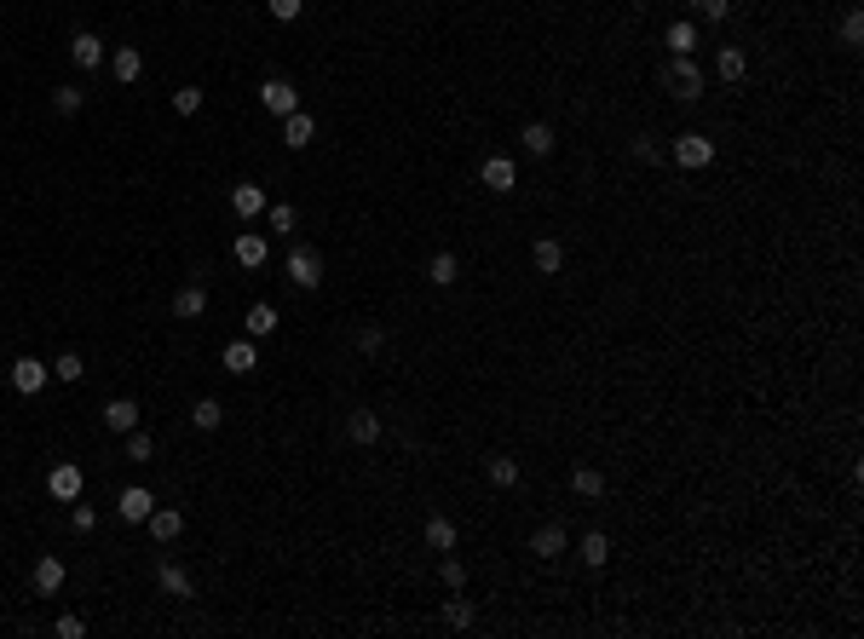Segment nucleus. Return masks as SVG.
Wrapping results in <instances>:
<instances>
[{
    "label": "nucleus",
    "instance_id": "6e6552de",
    "mask_svg": "<svg viewBox=\"0 0 864 639\" xmlns=\"http://www.w3.org/2000/svg\"><path fill=\"white\" fill-rule=\"evenodd\" d=\"M46 375H52V369H46L41 357H18V363H12V386H18L24 398H35L41 386H46Z\"/></svg>",
    "mask_w": 864,
    "mask_h": 639
},
{
    "label": "nucleus",
    "instance_id": "72a5a7b5",
    "mask_svg": "<svg viewBox=\"0 0 864 639\" xmlns=\"http://www.w3.org/2000/svg\"><path fill=\"white\" fill-rule=\"evenodd\" d=\"M81 104H87L81 87H52V110L58 116H81Z\"/></svg>",
    "mask_w": 864,
    "mask_h": 639
},
{
    "label": "nucleus",
    "instance_id": "ea45409f",
    "mask_svg": "<svg viewBox=\"0 0 864 639\" xmlns=\"http://www.w3.org/2000/svg\"><path fill=\"white\" fill-rule=\"evenodd\" d=\"M841 46H864V18H859V12H847V18H841Z\"/></svg>",
    "mask_w": 864,
    "mask_h": 639
},
{
    "label": "nucleus",
    "instance_id": "412c9836",
    "mask_svg": "<svg viewBox=\"0 0 864 639\" xmlns=\"http://www.w3.org/2000/svg\"><path fill=\"white\" fill-rule=\"evenodd\" d=\"M225 369H231V375H254V369H260L254 340H231V346H225Z\"/></svg>",
    "mask_w": 864,
    "mask_h": 639
},
{
    "label": "nucleus",
    "instance_id": "c03bdc74",
    "mask_svg": "<svg viewBox=\"0 0 864 639\" xmlns=\"http://www.w3.org/2000/svg\"><path fill=\"white\" fill-rule=\"evenodd\" d=\"M698 12H703L709 23H726V18H732V0H698Z\"/></svg>",
    "mask_w": 864,
    "mask_h": 639
},
{
    "label": "nucleus",
    "instance_id": "58836bf2",
    "mask_svg": "<svg viewBox=\"0 0 864 639\" xmlns=\"http://www.w3.org/2000/svg\"><path fill=\"white\" fill-rule=\"evenodd\" d=\"M265 6H271V18H277V23H294V18L306 12V0H265Z\"/></svg>",
    "mask_w": 864,
    "mask_h": 639
},
{
    "label": "nucleus",
    "instance_id": "7ed1b4c3",
    "mask_svg": "<svg viewBox=\"0 0 864 639\" xmlns=\"http://www.w3.org/2000/svg\"><path fill=\"white\" fill-rule=\"evenodd\" d=\"M669 155L686 167V174H698V167H709V162H715V138H703V133H680V138L669 145Z\"/></svg>",
    "mask_w": 864,
    "mask_h": 639
},
{
    "label": "nucleus",
    "instance_id": "b1692460",
    "mask_svg": "<svg viewBox=\"0 0 864 639\" xmlns=\"http://www.w3.org/2000/svg\"><path fill=\"white\" fill-rule=\"evenodd\" d=\"M715 70H720V81H744L749 75V58H744V46H720V58H715Z\"/></svg>",
    "mask_w": 864,
    "mask_h": 639
},
{
    "label": "nucleus",
    "instance_id": "a211bd4d",
    "mask_svg": "<svg viewBox=\"0 0 864 639\" xmlns=\"http://www.w3.org/2000/svg\"><path fill=\"white\" fill-rule=\"evenodd\" d=\"M202 311H208V288H202V283H185L179 294H173V317L191 323V317H202Z\"/></svg>",
    "mask_w": 864,
    "mask_h": 639
},
{
    "label": "nucleus",
    "instance_id": "0eeeda50",
    "mask_svg": "<svg viewBox=\"0 0 864 639\" xmlns=\"http://www.w3.org/2000/svg\"><path fill=\"white\" fill-rule=\"evenodd\" d=\"M150 507H156V495H150L145 484H128V490L116 495V512H121L128 524H145V519H150Z\"/></svg>",
    "mask_w": 864,
    "mask_h": 639
},
{
    "label": "nucleus",
    "instance_id": "1a4fd4ad",
    "mask_svg": "<svg viewBox=\"0 0 864 639\" xmlns=\"http://www.w3.org/2000/svg\"><path fill=\"white\" fill-rule=\"evenodd\" d=\"M29 582H35V594H41V599H52L58 587H64V559H52V553H46V559H35Z\"/></svg>",
    "mask_w": 864,
    "mask_h": 639
},
{
    "label": "nucleus",
    "instance_id": "bb28decb",
    "mask_svg": "<svg viewBox=\"0 0 864 639\" xmlns=\"http://www.w3.org/2000/svg\"><path fill=\"white\" fill-rule=\"evenodd\" d=\"M455 277H461V259H455V254H432V259H427V283H432V288H450Z\"/></svg>",
    "mask_w": 864,
    "mask_h": 639
},
{
    "label": "nucleus",
    "instance_id": "dca6fc26",
    "mask_svg": "<svg viewBox=\"0 0 864 639\" xmlns=\"http://www.w3.org/2000/svg\"><path fill=\"white\" fill-rule=\"evenodd\" d=\"M231 213H237V220H260V213H265V191H260V184H231Z\"/></svg>",
    "mask_w": 864,
    "mask_h": 639
},
{
    "label": "nucleus",
    "instance_id": "423d86ee",
    "mask_svg": "<svg viewBox=\"0 0 864 639\" xmlns=\"http://www.w3.org/2000/svg\"><path fill=\"white\" fill-rule=\"evenodd\" d=\"M479 179H484V191H496V196H508L513 184H518V167H513V155H490V162L479 167Z\"/></svg>",
    "mask_w": 864,
    "mask_h": 639
},
{
    "label": "nucleus",
    "instance_id": "37998d69",
    "mask_svg": "<svg viewBox=\"0 0 864 639\" xmlns=\"http://www.w3.org/2000/svg\"><path fill=\"white\" fill-rule=\"evenodd\" d=\"M381 346H386V334L375 329V323H369V329H357V352H364V357H375Z\"/></svg>",
    "mask_w": 864,
    "mask_h": 639
},
{
    "label": "nucleus",
    "instance_id": "de8ad7c7",
    "mask_svg": "<svg viewBox=\"0 0 864 639\" xmlns=\"http://www.w3.org/2000/svg\"><path fill=\"white\" fill-rule=\"evenodd\" d=\"M691 6H698V0H691Z\"/></svg>",
    "mask_w": 864,
    "mask_h": 639
},
{
    "label": "nucleus",
    "instance_id": "f8f14e48",
    "mask_svg": "<svg viewBox=\"0 0 864 639\" xmlns=\"http://www.w3.org/2000/svg\"><path fill=\"white\" fill-rule=\"evenodd\" d=\"M565 548H571V536H565L559 519L554 524H536V536H530V553H536V559H559Z\"/></svg>",
    "mask_w": 864,
    "mask_h": 639
},
{
    "label": "nucleus",
    "instance_id": "ddd939ff",
    "mask_svg": "<svg viewBox=\"0 0 864 639\" xmlns=\"http://www.w3.org/2000/svg\"><path fill=\"white\" fill-rule=\"evenodd\" d=\"M70 64H75V70H99V64H104V41L92 35V29H81V35L70 41Z\"/></svg>",
    "mask_w": 864,
    "mask_h": 639
},
{
    "label": "nucleus",
    "instance_id": "9d476101",
    "mask_svg": "<svg viewBox=\"0 0 864 639\" xmlns=\"http://www.w3.org/2000/svg\"><path fill=\"white\" fill-rule=\"evenodd\" d=\"M231 254H237V265H242V271H260V265H265V254H271V242H265L260 230H242V237L231 242Z\"/></svg>",
    "mask_w": 864,
    "mask_h": 639
},
{
    "label": "nucleus",
    "instance_id": "79ce46f5",
    "mask_svg": "<svg viewBox=\"0 0 864 639\" xmlns=\"http://www.w3.org/2000/svg\"><path fill=\"white\" fill-rule=\"evenodd\" d=\"M438 576H444V582L455 587V594L467 587V565H461V559H444V565H438Z\"/></svg>",
    "mask_w": 864,
    "mask_h": 639
},
{
    "label": "nucleus",
    "instance_id": "473e14b6",
    "mask_svg": "<svg viewBox=\"0 0 864 639\" xmlns=\"http://www.w3.org/2000/svg\"><path fill=\"white\" fill-rule=\"evenodd\" d=\"M427 548L432 553H450L455 548V524L450 519H427Z\"/></svg>",
    "mask_w": 864,
    "mask_h": 639
},
{
    "label": "nucleus",
    "instance_id": "4be33fe9",
    "mask_svg": "<svg viewBox=\"0 0 864 639\" xmlns=\"http://www.w3.org/2000/svg\"><path fill=\"white\" fill-rule=\"evenodd\" d=\"M346 438H352V444H375V438H381V415L352 409V415H346Z\"/></svg>",
    "mask_w": 864,
    "mask_h": 639
},
{
    "label": "nucleus",
    "instance_id": "393cba45",
    "mask_svg": "<svg viewBox=\"0 0 864 639\" xmlns=\"http://www.w3.org/2000/svg\"><path fill=\"white\" fill-rule=\"evenodd\" d=\"M518 145H525L530 155H554V127H547V121H525Z\"/></svg>",
    "mask_w": 864,
    "mask_h": 639
},
{
    "label": "nucleus",
    "instance_id": "4c0bfd02",
    "mask_svg": "<svg viewBox=\"0 0 864 639\" xmlns=\"http://www.w3.org/2000/svg\"><path fill=\"white\" fill-rule=\"evenodd\" d=\"M444 622H450V628H473V605H467V599H450V605H444Z\"/></svg>",
    "mask_w": 864,
    "mask_h": 639
},
{
    "label": "nucleus",
    "instance_id": "c9c22d12",
    "mask_svg": "<svg viewBox=\"0 0 864 639\" xmlns=\"http://www.w3.org/2000/svg\"><path fill=\"white\" fill-rule=\"evenodd\" d=\"M150 456H156V438H150L145 427H133V432H128V461H150Z\"/></svg>",
    "mask_w": 864,
    "mask_h": 639
},
{
    "label": "nucleus",
    "instance_id": "4468645a",
    "mask_svg": "<svg viewBox=\"0 0 864 639\" xmlns=\"http://www.w3.org/2000/svg\"><path fill=\"white\" fill-rule=\"evenodd\" d=\"M156 582H162V594H173V599H191V594H196L191 570H185V565H173V559H162V570H156Z\"/></svg>",
    "mask_w": 864,
    "mask_h": 639
},
{
    "label": "nucleus",
    "instance_id": "f704fd0d",
    "mask_svg": "<svg viewBox=\"0 0 864 639\" xmlns=\"http://www.w3.org/2000/svg\"><path fill=\"white\" fill-rule=\"evenodd\" d=\"M52 375H58V381H64V386H75V381H81V375H87V363H81V352H64V357H58V363H52Z\"/></svg>",
    "mask_w": 864,
    "mask_h": 639
},
{
    "label": "nucleus",
    "instance_id": "e433bc0d",
    "mask_svg": "<svg viewBox=\"0 0 864 639\" xmlns=\"http://www.w3.org/2000/svg\"><path fill=\"white\" fill-rule=\"evenodd\" d=\"M173 110H179V116H196V110H202V87H179V92H173Z\"/></svg>",
    "mask_w": 864,
    "mask_h": 639
},
{
    "label": "nucleus",
    "instance_id": "20e7f679",
    "mask_svg": "<svg viewBox=\"0 0 864 639\" xmlns=\"http://www.w3.org/2000/svg\"><path fill=\"white\" fill-rule=\"evenodd\" d=\"M260 104H265L271 116H294V110H300V92H294V81L271 75V81H260Z\"/></svg>",
    "mask_w": 864,
    "mask_h": 639
},
{
    "label": "nucleus",
    "instance_id": "cd10ccee",
    "mask_svg": "<svg viewBox=\"0 0 864 639\" xmlns=\"http://www.w3.org/2000/svg\"><path fill=\"white\" fill-rule=\"evenodd\" d=\"M530 259H536V271H542V277H559V265H565V248H559L554 237H542L536 248H530Z\"/></svg>",
    "mask_w": 864,
    "mask_h": 639
},
{
    "label": "nucleus",
    "instance_id": "39448f33",
    "mask_svg": "<svg viewBox=\"0 0 864 639\" xmlns=\"http://www.w3.org/2000/svg\"><path fill=\"white\" fill-rule=\"evenodd\" d=\"M46 495H52V502H75V495H81V466L58 461L52 473H46Z\"/></svg>",
    "mask_w": 864,
    "mask_h": 639
},
{
    "label": "nucleus",
    "instance_id": "49530a36",
    "mask_svg": "<svg viewBox=\"0 0 864 639\" xmlns=\"http://www.w3.org/2000/svg\"><path fill=\"white\" fill-rule=\"evenodd\" d=\"M634 162H646V167H651V162H663V150H657L651 138H634Z\"/></svg>",
    "mask_w": 864,
    "mask_h": 639
},
{
    "label": "nucleus",
    "instance_id": "f03ea898",
    "mask_svg": "<svg viewBox=\"0 0 864 639\" xmlns=\"http://www.w3.org/2000/svg\"><path fill=\"white\" fill-rule=\"evenodd\" d=\"M282 271H289V283H294V288H306V294H311V288H323V254H318L311 242H294V248H289V265H282Z\"/></svg>",
    "mask_w": 864,
    "mask_h": 639
},
{
    "label": "nucleus",
    "instance_id": "c85d7f7f",
    "mask_svg": "<svg viewBox=\"0 0 864 639\" xmlns=\"http://www.w3.org/2000/svg\"><path fill=\"white\" fill-rule=\"evenodd\" d=\"M484 478H490L496 490H513V484H518V461H508V456H490V461H484Z\"/></svg>",
    "mask_w": 864,
    "mask_h": 639
},
{
    "label": "nucleus",
    "instance_id": "f257e3e1",
    "mask_svg": "<svg viewBox=\"0 0 864 639\" xmlns=\"http://www.w3.org/2000/svg\"><path fill=\"white\" fill-rule=\"evenodd\" d=\"M657 81H663L674 99H703V70H698V58H669V64L657 70Z\"/></svg>",
    "mask_w": 864,
    "mask_h": 639
},
{
    "label": "nucleus",
    "instance_id": "6ab92c4d",
    "mask_svg": "<svg viewBox=\"0 0 864 639\" xmlns=\"http://www.w3.org/2000/svg\"><path fill=\"white\" fill-rule=\"evenodd\" d=\"M191 427L196 432H219V427H225V403H219V398H196L191 403Z\"/></svg>",
    "mask_w": 864,
    "mask_h": 639
},
{
    "label": "nucleus",
    "instance_id": "9b49d317",
    "mask_svg": "<svg viewBox=\"0 0 864 639\" xmlns=\"http://www.w3.org/2000/svg\"><path fill=\"white\" fill-rule=\"evenodd\" d=\"M109 75H116L121 87H133L138 75H145V52H138V46H116V52H109Z\"/></svg>",
    "mask_w": 864,
    "mask_h": 639
},
{
    "label": "nucleus",
    "instance_id": "a878e982",
    "mask_svg": "<svg viewBox=\"0 0 864 639\" xmlns=\"http://www.w3.org/2000/svg\"><path fill=\"white\" fill-rule=\"evenodd\" d=\"M576 553H583V565H588V570H600L605 559H611V541H605V530H588V536L576 541Z\"/></svg>",
    "mask_w": 864,
    "mask_h": 639
},
{
    "label": "nucleus",
    "instance_id": "aec40b11",
    "mask_svg": "<svg viewBox=\"0 0 864 639\" xmlns=\"http://www.w3.org/2000/svg\"><path fill=\"white\" fill-rule=\"evenodd\" d=\"M145 524H150V536H156V541H173V536L185 530V512H179V507H150V519H145Z\"/></svg>",
    "mask_w": 864,
    "mask_h": 639
},
{
    "label": "nucleus",
    "instance_id": "09e8293b",
    "mask_svg": "<svg viewBox=\"0 0 864 639\" xmlns=\"http://www.w3.org/2000/svg\"><path fill=\"white\" fill-rule=\"evenodd\" d=\"M185 6H191V0H185Z\"/></svg>",
    "mask_w": 864,
    "mask_h": 639
},
{
    "label": "nucleus",
    "instance_id": "7c9ffc66",
    "mask_svg": "<svg viewBox=\"0 0 864 639\" xmlns=\"http://www.w3.org/2000/svg\"><path fill=\"white\" fill-rule=\"evenodd\" d=\"M571 490H576V495H605V473H600V466H576V473H571Z\"/></svg>",
    "mask_w": 864,
    "mask_h": 639
},
{
    "label": "nucleus",
    "instance_id": "a19ab883",
    "mask_svg": "<svg viewBox=\"0 0 864 639\" xmlns=\"http://www.w3.org/2000/svg\"><path fill=\"white\" fill-rule=\"evenodd\" d=\"M70 530H75V536H92V530H99V512H92V507H75V512H70Z\"/></svg>",
    "mask_w": 864,
    "mask_h": 639
},
{
    "label": "nucleus",
    "instance_id": "f3484780",
    "mask_svg": "<svg viewBox=\"0 0 864 639\" xmlns=\"http://www.w3.org/2000/svg\"><path fill=\"white\" fill-rule=\"evenodd\" d=\"M104 427L128 438V432L138 427V403H133V398H109V403H104Z\"/></svg>",
    "mask_w": 864,
    "mask_h": 639
},
{
    "label": "nucleus",
    "instance_id": "a18cd8bd",
    "mask_svg": "<svg viewBox=\"0 0 864 639\" xmlns=\"http://www.w3.org/2000/svg\"><path fill=\"white\" fill-rule=\"evenodd\" d=\"M52 634H58V639H81V634H87V622H81V616H58V622H52Z\"/></svg>",
    "mask_w": 864,
    "mask_h": 639
},
{
    "label": "nucleus",
    "instance_id": "2f4dec72",
    "mask_svg": "<svg viewBox=\"0 0 864 639\" xmlns=\"http://www.w3.org/2000/svg\"><path fill=\"white\" fill-rule=\"evenodd\" d=\"M265 220H271V230L282 237V230L300 225V213H294V202H265Z\"/></svg>",
    "mask_w": 864,
    "mask_h": 639
},
{
    "label": "nucleus",
    "instance_id": "2eb2a0df",
    "mask_svg": "<svg viewBox=\"0 0 864 639\" xmlns=\"http://www.w3.org/2000/svg\"><path fill=\"white\" fill-rule=\"evenodd\" d=\"M311 138H318V121H311L306 110H294V116H282V145L289 150H306Z\"/></svg>",
    "mask_w": 864,
    "mask_h": 639
},
{
    "label": "nucleus",
    "instance_id": "c756f323",
    "mask_svg": "<svg viewBox=\"0 0 864 639\" xmlns=\"http://www.w3.org/2000/svg\"><path fill=\"white\" fill-rule=\"evenodd\" d=\"M265 334H277V311L271 305H248V340H265Z\"/></svg>",
    "mask_w": 864,
    "mask_h": 639
},
{
    "label": "nucleus",
    "instance_id": "5701e85b",
    "mask_svg": "<svg viewBox=\"0 0 864 639\" xmlns=\"http://www.w3.org/2000/svg\"><path fill=\"white\" fill-rule=\"evenodd\" d=\"M663 46H669V58H691V52H698L703 41H698V29H691V23L680 18V23H669V35H663Z\"/></svg>",
    "mask_w": 864,
    "mask_h": 639
}]
</instances>
